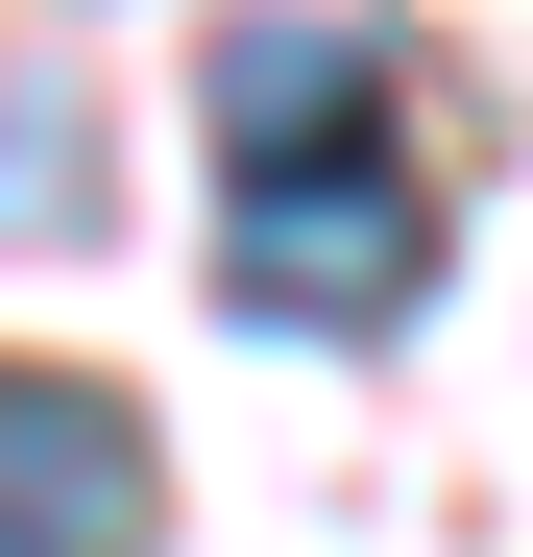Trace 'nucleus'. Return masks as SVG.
I'll use <instances>...</instances> for the list:
<instances>
[{"label": "nucleus", "instance_id": "obj_1", "mask_svg": "<svg viewBox=\"0 0 533 557\" xmlns=\"http://www.w3.org/2000/svg\"><path fill=\"white\" fill-rule=\"evenodd\" d=\"M195 122H219V292L243 315H292V339H388L436 292V195H412V73L388 25H219L195 73Z\"/></svg>", "mask_w": 533, "mask_h": 557}, {"label": "nucleus", "instance_id": "obj_2", "mask_svg": "<svg viewBox=\"0 0 533 557\" xmlns=\"http://www.w3.org/2000/svg\"><path fill=\"white\" fill-rule=\"evenodd\" d=\"M170 460L122 388H73V363H0V557H146Z\"/></svg>", "mask_w": 533, "mask_h": 557}]
</instances>
